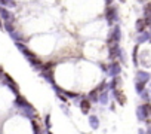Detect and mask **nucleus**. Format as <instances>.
Listing matches in <instances>:
<instances>
[{"label": "nucleus", "mask_w": 151, "mask_h": 134, "mask_svg": "<svg viewBox=\"0 0 151 134\" xmlns=\"http://www.w3.org/2000/svg\"><path fill=\"white\" fill-rule=\"evenodd\" d=\"M18 113H19L22 118H27V119H30V121L36 119V115H37L36 107H34L30 101H28L27 104H24L22 107H19V109H18Z\"/></svg>", "instance_id": "obj_1"}, {"label": "nucleus", "mask_w": 151, "mask_h": 134, "mask_svg": "<svg viewBox=\"0 0 151 134\" xmlns=\"http://www.w3.org/2000/svg\"><path fill=\"white\" fill-rule=\"evenodd\" d=\"M2 82L12 91V94H15V95H19V88H18V85H17V82L8 75V73H5L3 75V78H2Z\"/></svg>", "instance_id": "obj_2"}, {"label": "nucleus", "mask_w": 151, "mask_h": 134, "mask_svg": "<svg viewBox=\"0 0 151 134\" xmlns=\"http://www.w3.org/2000/svg\"><path fill=\"white\" fill-rule=\"evenodd\" d=\"M15 45H17V48L22 52V55H25V58L28 60V61H33V60H36L37 57H36V54H34V51H30L25 45H22L21 42H15Z\"/></svg>", "instance_id": "obj_3"}, {"label": "nucleus", "mask_w": 151, "mask_h": 134, "mask_svg": "<svg viewBox=\"0 0 151 134\" xmlns=\"http://www.w3.org/2000/svg\"><path fill=\"white\" fill-rule=\"evenodd\" d=\"M120 72H122L120 64H119L117 61H114V63H111V64L108 66L107 75H108V76H111V78H116V76H119V75H120Z\"/></svg>", "instance_id": "obj_4"}, {"label": "nucleus", "mask_w": 151, "mask_h": 134, "mask_svg": "<svg viewBox=\"0 0 151 134\" xmlns=\"http://www.w3.org/2000/svg\"><path fill=\"white\" fill-rule=\"evenodd\" d=\"M79 107H80V110H82L83 115H88V113L91 112V109H92V103H91L86 97H82V100H80V103H79Z\"/></svg>", "instance_id": "obj_5"}, {"label": "nucleus", "mask_w": 151, "mask_h": 134, "mask_svg": "<svg viewBox=\"0 0 151 134\" xmlns=\"http://www.w3.org/2000/svg\"><path fill=\"white\" fill-rule=\"evenodd\" d=\"M117 9L114 8V6H108L107 8V11H105V18H107V21L110 23V24H113L114 23V20L117 18Z\"/></svg>", "instance_id": "obj_6"}, {"label": "nucleus", "mask_w": 151, "mask_h": 134, "mask_svg": "<svg viewBox=\"0 0 151 134\" xmlns=\"http://www.w3.org/2000/svg\"><path fill=\"white\" fill-rule=\"evenodd\" d=\"M0 18L5 20L6 23H11V21L14 20V14H12L9 9H6V8H3V6H0Z\"/></svg>", "instance_id": "obj_7"}, {"label": "nucleus", "mask_w": 151, "mask_h": 134, "mask_svg": "<svg viewBox=\"0 0 151 134\" xmlns=\"http://www.w3.org/2000/svg\"><path fill=\"white\" fill-rule=\"evenodd\" d=\"M148 116H150V113H148L142 106H138V107H136V118H138V121L144 122V121L148 119Z\"/></svg>", "instance_id": "obj_8"}, {"label": "nucleus", "mask_w": 151, "mask_h": 134, "mask_svg": "<svg viewBox=\"0 0 151 134\" xmlns=\"http://www.w3.org/2000/svg\"><path fill=\"white\" fill-rule=\"evenodd\" d=\"M42 78H43L46 82H49L52 87L56 85V84H55V76H53V72H52V70H45V72H42Z\"/></svg>", "instance_id": "obj_9"}, {"label": "nucleus", "mask_w": 151, "mask_h": 134, "mask_svg": "<svg viewBox=\"0 0 151 134\" xmlns=\"http://www.w3.org/2000/svg\"><path fill=\"white\" fill-rule=\"evenodd\" d=\"M28 103V100L24 97V95H15V98H14V107L15 109H19V107H22L24 104H27Z\"/></svg>", "instance_id": "obj_10"}, {"label": "nucleus", "mask_w": 151, "mask_h": 134, "mask_svg": "<svg viewBox=\"0 0 151 134\" xmlns=\"http://www.w3.org/2000/svg\"><path fill=\"white\" fill-rule=\"evenodd\" d=\"M113 94H114V97H116V101H117L120 106H124V104H126V95H124L120 90H114Z\"/></svg>", "instance_id": "obj_11"}, {"label": "nucleus", "mask_w": 151, "mask_h": 134, "mask_svg": "<svg viewBox=\"0 0 151 134\" xmlns=\"http://www.w3.org/2000/svg\"><path fill=\"white\" fill-rule=\"evenodd\" d=\"M98 103H99V104H102V106H107V104L110 103V94H108V91H107V90H105V91H102V92H99Z\"/></svg>", "instance_id": "obj_12"}, {"label": "nucleus", "mask_w": 151, "mask_h": 134, "mask_svg": "<svg viewBox=\"0 0 151 134\" xmlns=\"http://www.w3.org/2000/svg\"><path fill=\"white\" fill-rule=\"evenodd\" d=\"M89 125L92 130H98L99 128V118L96 115H89Z\"/></svg>", "instance_id": "obj_13"}, {"label": "nucleus", "mask_w": 151, "mask_h": 134, "mask_svg": "<svg viewBox=\"0 0 151 134\" xmlns=\"http://www.w3.org/2000/svg\"><path fill=\"white\" fill-rule=\"evenodd\" d=\"M150 81V75L147 72H138L136 73V82H142V84H147Z\"/></svg>", "instance_id": "obj_14"}, {"label": "nucleus", "mask_w": 151, "mask_h": 134, "mask_svg": "<svg viewBox=\"0 0 151 134\" xmlns=\"http://www.w3.org/2000/svg\"><path fill=\"white\" fill-rule=\"evenodd\" d=\"M120 84H122L120 78H119V76H116V78H113V79H111V82L108 84V87H107V88H110V90H113V91H114V90H117V88H119V85H120Z\"/></svg>", "instance_id": "obj_15"}, {"label": "nucleus", "mask_w": 151, "mask_h": 134, "mask_svg": "<svg viewBox=\"0 0 151 134\" xmlns=\"http://www.w3.org/2000/svg\"><path fill=\"white\" fill-rule=\"evenodd\" d=\"M98 97H99V92L96 91V90H92L89 94H88V100L91 101V103H98Z\"/></svg>", "instance_id": "obj_16"}, {"label": "nucleus", "mask_w": 151, "mask_h": 134, "mask_svg": "<svg viewBox=\"0 0 151 134\" xmlns=\"http://www.w3.org/2000/svg\"><path fill=\"white\" fill-rule=\"evenodd\" d=\"M62 94H64L67 98H71V100H74V98H79V97H80V94H79V92L68 91V90H62Z\"/></svg>", "instance_id": "obj_17"}, {"label": "nucleus", "mask_w": 151, "mask_h": 134, "mask_svg": "<svg viewBox=\"0 0 151 134\" xmlns=\"http://www.w3.org/2000/svg\"><path fill=\"white\" fill-rule=\"evenodd\" d=\"M11 34V37L15 40V42H21V40H25V37H24V34L22 33H19V31H12V33H9Z\"/></svg>", "instance_id": "obj_18"}, {"label": "nucleus", "mask_w": 151, "mask_h": 134, "mask_svg": "<svg viewBox=\"0 0 151 134\" xmlns=\"http://www.w3.org/2000/svg\"><path fill=\"white\" fill-rule=\"evenodd\" d=\"M0 6H3V8H15L17 3H15V0H0Z\"/></svg>", "instance_id": "obj_19"}, {"label": "nucleus", "mask_w": 151, "mask_h": 134, "mask_svg": "<svg viewBox=\"0 0 151 134\" xmlns=\"http://www.w3.org/2000/svg\"><path fill=\"white\" fill-rule=\"evenodd\" d=\"M147 24H150V20H138L136 21V30L138 31H142Z\"/></svg>", "instance_id": "obj_20"}, {"label": "nucleus", "mask_w": 151, "mask_h": 134, "mask_svg": "<svg viewBox=\"0 0 151 134\" xmlns=\"http://www.w3.org/2000/svg\"><path fill=\"white\" fill-rule=\"evenodd\" d=\"M31 128H33V134H42V130H40V125L37 124L36 119L31 121Z\"/></svg>", "instance_id": "obj_21"}, {"label": "nucleus", "mask_w": 151, "mask_h": 134, "mask_svg": "<svg viewBox=\"0 0 151 134\" xmlns=\"http://www.w3.org/2000/svg\"><path fill=\"white\" fill-rule=\"evenodd\" d=\"M135 90H136L138 94H141L142 91H145V84H142V82H136V84H135Z\"/></svg>", "instance_id": "obj_22"}, {"label": "nucleus", "mask_w": 151, "mask_h": 134, "mask_svg": "<svg viewBox=\"0 0 151 134\" xmlns=\"http://www.w3.org/2000/svg\"><path fill=\"white\" fill-rule=\"evenodd\" d=\"M45 127H46L47 131H50V127H52V122H50V113H47V115L45 116Z\"/></svg>", "instance_id": "obj_23"}, {"label": "nucleus", "mask_w": 151, "mask_h": 134, "mask_svg": "<svg viewBox=\"0 0 151 134\" xmlns=\"http://www.w3.org/2000/svg\"><path fill=\"white\" fill-rule=\"evenodd\" d=\"M107 87H108V84L104 81V82H101V84H99V85H98L95 90H96L98 92H102V91H105V90H107Z\"/></svg>", "instance_id": "obj_24"}, {"label": "nucleus", "mask_w": 151, "mask_h": 134, "mask_svg": "<svg viewBox=\"0 0 151 134\" xmlns=\"http://www.w3.org/2000/svg\"><path fill=\"white\" fill-rule=\"evenodd\" d=\"M5 30L8 33H12V31H15V27H14L12 23H5Z\"/></svg>", "instance_id": "obj_25"}, {"label": "nucleus", "mask_w": 151, "mask_h": 134, "mask_svg": "<svg viewBox=\"0 0 151 134\" xmlns=\"http://www.w3.org/2000/svg\"><path fill=\"white\" fill-rule=\"evenodd\" d=\"M141 97H142V100H144L145 103H150V100H151V98H150V92H148V91H142V92H141Z\"/></svg>", "instance_id": "obj_26"}, {"label": "nucleus", "mask_w": 151, "mask_h": 134, "mask_svg": "<svg viewBox=\"0 0 151 134\" xmlns=\"http://www.w3.org/2000/svg\"><path fill=\"white\" fill-rule=\"evenodd\" d=\"M58 98H59V100H61L62 103H67V101H68V98H67V97H65V95H64L62 92H59V94H58Z\"/></svg>", "instance_id": "obj_27"}, {"label": "nucleus", "mask_w": 151, "mask_h": 134, "mask_svg": "<svg viewBox=\"0 0 151 134\" xmlns=\"http://www.w3.org/2000/svg\"><path fill=\"white\" fill-rule=\"evenodd\" d=\"M142 107H144V109H145L150 115H151V103H145V104H142Z\"/></svg>", "instance_id": "obj_28"}, {"label": "nucleus", "mask_w": 151, "mask_h": 134, "mask_svg": "<svg viewBox=\"0 0 151 134\" xmlns=\"http://www.w3.org/2000/svg\"><path fill=\"white\" fill-rule=\"evenodd\" d=\"M61 107H62V110H64V113H65V115H70V113H68V109L65 107V104H62Z\"/></svg>", "instance_id": "obj_29"}, {"label": "nucleus", "mask_w": 151, "mask_h": 134, "mask_svg": "<svg viewBox=\"0 0 151 134\" xmlns=\"http://www.w3.org/2000/svg\"><path fill=\"white\" fill-rule=\"evenodd\" d=\"M3 75H5V72H3V67H2V66H0V79H2V78H3Z\"/></svg>", "instance_id": "obj_30"}, {"label": "nucleus", "mask_w": 151, "mask_h": 134, "mask_svg": "<svg viewBox=\"0 0 151 134\" xmlns=\"http://www.w3.org/2000/svg\"><path fill=\"white\" fill-rule=\"evenodd\" d=\"M138 134H145V131L144 130H138Z\"/></svg>", "instance_id": "obj_31"}, {"label": "nucleus", "mask_w": 151, "mask_h": 134, "mask_svg": "<svg viewBox=\"0 0 151 134\" xmlns=\"http://www.w3.org/2000/svg\"><path fill=\"white\" fill-rule=\"evenodd\" d=\"M145 134H151V127H148V130H147V133Z\"/></svg>", "instance_id": "obj_32"}, {"label": "nucleus", "mask_w": 151, "mask_h": 134, "mask_svg": "<svg viewBox=\"0 0 151 134\" xmlns=\"http://www.w3.org/2000/svg\"><path fill=\"white\" fill-rule=\"evenodd\" d=\"M111 3H113V0H107V5H108V6H110Z\"/></svg>", "instance_id": "obj_33"}, {"label": "nucleus", "mask_w": 151, "mask_h": 134, "mask_svg": "<svg viewBox=\"0 0 151 134\" xmlns=\"http://www.w3.org/2000/svg\"><path fill=\"white\" fill-rule=\"evenodd\" d=\"M0 27H2V18H0Z\"/></svg>", "instance_id": "obj_34"}]
</instances>
